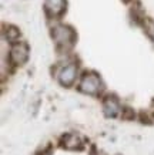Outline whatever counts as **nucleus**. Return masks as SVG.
<instances>
[{
    "label": "nucleus",
    "instance_id": "1",
    "mask_svg": "<svg viewBox=\"0 0 154 155\" xmlns=\"http://www.w3.org/2000/svg\"><path fill=\"white\" fill-rule=\"evenodd\" d=\"M51 38L56 44L57 50L69 51L77 41V34L74 28L67 24H56L51 27Z\"/></svg>",
    "mask_w": 154,
    "mask_h": 155
},
{
    "label": "nucleus",
    "instance_id": "2",
    "mask_svg": "<svg viewBox=\"0 0 154 155\" xmlns=\"http://www.w3.org/2000/svg\"><path fill=\"white\" fill-rule=\"evenodd\" d=\"M103 88H104V84H103L101 78L94 71L84 73L79 84V91L87 95H98L103 91Z\"/></svg>",
    "mask_w": 154,
    "mask_h": 155
},
{
    "label": "nucleus",
    "instance_id": "3",
    "mask_svg": "<svg viewBox=\"0 0 154 155\" xmlns=\"http://www.w3.org/2000/svg\"><path fill=\"white\" fill-rule=\"evenodd\" d=\"M29 54H30V48H29L27 43L24 41L13 43V46H12L9 53V60L14 66H23V64L27 63Z\"/></svg>",
    "mask_w": 154,
    "mask_h": 155
},
{
    "label": "nucleus",
    "instance_id": "4",
    "mask_svg": "<svg viewBox=\"0 0 154 155\" xmlns=\"http://www.w3.org/2000/svg\"><path fill=\"white\" fill-rule=\"evenodd\" d=\"M76 78H77V66L74 63H69L66 64L60 71H59V75H57V80L60 83V85L69 88L74 84Z\"/></svg>",
    "mask_w": 154,
    "mask_h": 155
},
{
    "label": "nucleus",
    "instance_id": "5",
    "mask_svg": "<svg viewBox=\"0 0 154 155\" xmlns=\"http://www.w3.org/2000/svg\"><path fill=\"white\" fill-rule=\"evenodd\" d=\"M120 111H121V105H120V101L114 94L107 95L103 100V113L107 118L118 117Z\"/></svg>",
    "mask_w": 154,
    "mask_h": 155
},
{
    "label": "nucleus",
    "instance_id": "6",
    "mask_svg": "<svg viewBox=\"0 0 154 155\" xmlns=\"http://www.w3.org/2000/svg\"><path fill=\"white\" fill-rule=\"evenodd\" d=\"M44 12L49 17L59 19L66 12V0H44Z\"/></svg>",
    "mask_w": 154,
    "mask_h": 155
},
{
    "label": "nucleus",
    "instance_id": "7",
    "mask_svg": "<svg viewBox=\"0 0 154 155\" xmlns=\"http://www.w3.org/2000/svg\"><path fill=\"white\" fill-rule=\"evenodd\" d=\"M60 145L67 151H76L83 148V142L80 140V137L73 132H67L60 137Z\"/></svg>",
    "mask_w": 154,
    "mask_h": 155
},
{
    "label": "nucleus",
    "instance_id": "8",
    "mask_svg": "<svg viewBox=\"0 0 154 155\" xmlns=\"http://www.w3.org/2000/svg\"><path fill=\"white\" fill-rule=\"evenodd\" d=\"M5 37L10 43H17L20 37V30L16 26H6L5 27Z\"/></svg>",
    "mask_w": 154,
    "mask_h": 155
},
{
    "label": "nucleus",
    "instance_id": "9",
    "mask_svg": "<svg viewBox=\"0 0 154 155\" xmlns=\"http://www.w3.org/2000/svg\"><path fill=\"white\" fill-rule=\"evenodd\" d=\"M120 115H121V120H124V121H131V120H134V117H135L134 110L130 107H123Z\"/></svg>",
    "mask_w": 154,
    "mask_h": 155
},
{
    "label": "nucleus",
    "instance_id": "10",
    "mask_svg": "<svg viewBox=\"0 0 154 155\" xmlns=\"http://www.w3.org/2000/svg\"><path fill=\"white\" fill-rule=\"evenodd\" d=\"M140 121L143 122V124H147V125H149V124H151L149 115H147L145 113H140Z\"/></svg>",
    "mask_w": 154,
    "mask_h": 155
},
{
    "label": "nucleus",
    "instance_id": "11",
    "mask_svg": "<svg viewBox=\"0 0 154 155\" xmlns=\"http://www.w3.org/2000/svg\"><path fill=\"white\" fill-rule=\"evenodd\" d=\"M147 31H149L150 37H151V38H153V40H154V23L151 24V26H150L149 28H147Z\"/></svg>",
    "mask_w": 154,
    "mask_h": 155
},
{
    "label": "nucleus",
    "instance_id": "12",
    "mask_svg": "<svg viewBox=\"0 0 154 155\" xmlns=\"http://www.w3.org/2000/svg\"><path fill=\"white\" fill-rule=\"evenodd\" d=\"M123 2H124V3H128V2H130V0H123Z\"/></svg>",
    "mask_w": 154,
    "mask_h": 155
},
{
    "label": "nucleus",
    "instance_id": "13",
    "mask_svg": "<svg viewBox=\"0 0 154 155\" xmlns=\"http://www.w3.org/2000/svg\"><path fill=\"white\" fill-rule=\"evenodd\" d=\"M153 118H154V114H153Z\"/></svg>",
    "mask_w": 154,
    "mask_h": 155
}]
</instances>
